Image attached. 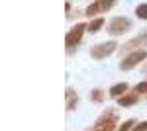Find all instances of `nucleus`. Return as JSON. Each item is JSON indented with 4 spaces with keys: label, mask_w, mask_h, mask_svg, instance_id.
Here are the masks:
<instances>
[{
    "label": "nucleus",
    "mask_w": 147,
    "mask_h": 131,
    "mask_svg": "<svg viewBox=\"0 0 147 131\" xmlns=\"http://www.w3.org/2000/svg\"><path fill=\"white\" fill-rule=\"evenodd\" d=\"M129 28H131V22H129L127 18H124V16L114 18V20L108 22V33H110V35H122V33H125Z\"/></svg>",
    "instance_id": "nucleus-2"
},
{
    "label": "nucleus",
    "mask_w": 147,
    "mask_h": 131,
    "mask_svg": "<svg viewBox=\"0 0 147 131\" xmlns=\"http://www.w3.org/2000/svg\"><path fill=\"white\" fill-rule=\"evenodd\" d=\"M102 24H104L102 18H94V20L88 24V32H98V30L102 28Z\"/></svg>",
    "instance_id": "nucleus-11"
},
{
    "label": "nucleus",
    "mask_w": 147,
    "mask_h": 131,
    "mask_svg": "<svg viewBox=\"0 0 147 131\" xmlns=\"http://www.w3.org/2000/svg\"><path fill=\"white\" fill-rule=\"evenodd\" d=\"M67 110H75L77 108V92L73 88H67Z\"/></svg>",
    "instance_id": "nucleus-10"
},
{
    "label": "nucleus",
    "mask_w": 147,
    "mask_h": 131,
    "mask_svg": "<svg viewBox=\"0 0 147 131\" xmlns=\"http://www.w3.org/2000/svg\"><path fill=\"white\" fill-rule=\"evenodd\" d=\"M102 98H104V92H102L100 88L92 90V102H102Z\"/></svg>",
    "instance_id": "nucleus-13"
},
{
    "label": "nucleus",
    "mask_w": 147,
    "mask_h": 131,
    "mask_svg": "<svg viewBox=\"0 0 147 131\" xmlns=\"http://www.w3.org/2000/svg\"><path fill=\"white\" fill-rule=\"evenodd\" d=\"M136 16L141 20H147V4H139L136 8Z\"/></svg>",
    "instance_id": "nucleus-12"
},
{
    "label": "nucleus",
    "mask_w": 147,
    "mask_h": 131,
    "mask_svg": "<svg viewBox=\"0 0 147 131\" xmlns=\"http://www.w3.org/2000/svg\"><path fill=\"white\" fill-rule=\"evenodd\" d=\"M143 73H145V75H147V63H145V67H143Z\"/></svg>",
    "instance_id": "nucleus-17"
},
{
    "label": "nucleus",
    "mask_w": 147,
    "mask_h": 131,
    "mask_svg": "<svg viewBox=\"0 0 147 131\" xmlns=\"http://www.w3.org/2000/svg\"><path fill=\"white\" fill-rule=\"evenodd\" d=\"M114 51H116V41H106V43L94 45L90 49V55H92V59H106Z\"/></svg>",
    "instance_id": "nucleus-4"
},
{
    "label": "nucleus",
    "mask_w": 147,
    "mask_h": 131,
    "mask_svg": "<svg viewBox=\"0 0 147 131\" xmlns=\"http://www.w3.org/2000/svg\"><path fill=\"white\" fill-rule=\"evenodd\" d=\"M116 4V0H96L94 4H90L86 8V16H96V14H104V12L112 10V6Z\"/></svg>",
    "instance_id": "nucleus-5"
},
{
    "label": "nucleus",
    "mask_w": 147,
    "mask_h": 131,
    "mask_svg": "<svg viewBox=\"0 0 147 131\" xmlns=\"http://www.w3.org/2000/svg\"><path fill=\"white\" fill-rule=\"evenodd\" d=\"M125 90H127V84H125V82H120V84H114V86L110 88V96H112V98H120V96L124 94Z\"/></svg>",
    "instance_id": "nucleus-9"
},
{
    "label": "nucleus",
    "mask_w": 147,
    "mask_h": 131,
    "mask_svg": "<svg viewBox=\"0 0 147 131\" xmlns=\"http://www.w3.org/2000/svg\"><path fill=\"white\" fill-rule=\"evenodd\" d=\"M136 102H137V94H134V92L118 98V104H120V106H125V108H127V106H134Z\"/></svg>",
    "instance_id": "nucleus-8"
},
{
    "label": "nucleus",
    "mask_w": 147,
    "mask_h": 131,
    "mask_svg": "<svg viewBox=\"0 0 147 131\" xmlns=\"http://www.w3.org/2000/svg\"><path fill=\"white\" fill-rule=\"evenodd\" d=\"M136 92H147V80H143V82H139V84H137Z\"/></svg>",
    "instance_id": "nucleus-15"
},
{
    "label": "nucleus",
    "mask_w": 147,
    "mask_h": 131,
    "mask_svg": "<svg viewBox=\"0 0 147 131\" xmlns=\"http://www.w3.org/2000/svg\"><path fill=\"white\" fill-rule=\"evenodd\" d=\"M147 43V32L145 33H141L137 39H131V41H127V43L124 45V51H129V49H134V47H139V45H143Z\"/></svg>",
    "instance_id": "nucleus-7"
},
{
    "label": "nucleus",
    "mask_w": 147,
    "mask_h": 131,
    "mask_svg": "<svg viewBox=\"0 0 147 131\" xmlns=\"http://www.w3.org/2000/svg\"><path fill=\"white\" fill-rule=\"evenodd\" d=\"M145 57H147V51H145V49H137V51L129 53V55L124 59V61H122L120 69H122V71H129V69H134L136 65H139V63H141Z\"/></svg>",
    "instance_id": "nucleus-3"
},
{
    "label": "nucleus",
    "mask_w": 147,
    "mask_h": 131,
    "mask_svg": "<svg viewBox=\"0 0 147 131\" xmlns=\"http://www.w3.org/2000/svg\"><path fill=\"white\" fill-rule=\"evenodd\" d=\"M134 131H147V121H141V123H137Z\"/></svg>",
    "instance_id": "nucleus-16"
},
{
    "label": "nucleus",
    "mask_w": 147,
    "mask_h": 131,
    "mask_svg": "<svg viewBox=\"0 0 147 131\" xmlns=\"http://www.w3.org/2000/svg\"><path fill=\"white\" fill-rule=\"evenodd\" d=\"M116 121H118V116L112 110H108L100 120L96 121L94 129H90V131H116Z\"/></svg>",
    "instance_id": "nucleus-1"
},
{
    "label": "nucleus",
    "mask_w": 147,
    "mask_h": 131,
    "mask_svg": "<svg viewBox=\"0 0 147 131\" xmlns=\"http://www.w3.org/2000/svg\"><path fill=\"white\" fill-rule=\"evenodd\" d=\"M131 127H134V121L127 120V121H124V123L120 125V129H118V131H131Z\"/></svg>",
    "instance_id": "nucleus-14"
},
{
    "label": "nucleus",
    "mask_w": 147,
    "mask_h": 131,
    "mask_svg": "<svg viewBox=\"0 0 147 131\" xmlns=\"http://www.w3.org/2000/svg\"><path fill=\"white\" fill-rule=\"evenodd\" d=\"M84 30H86V24H77L73 30H69L67 32V47L71 49V47H75V45L80 41V37H82V33H84Z\"/></svg>",
    "instance_id": "nucleus-6"
}]
</instances>
